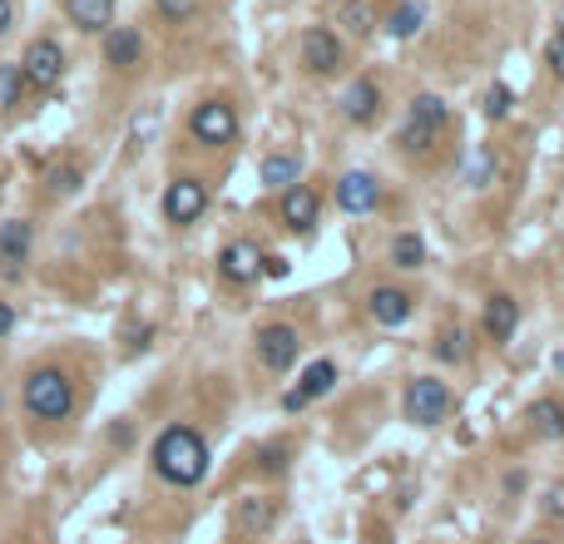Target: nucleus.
I'll return each instance as SVG.
<instances>
[{
	"mask_svg": "<svg viewBox=\"0 0 564 544\" xmlns=\"http://www.w3.org/2000/svg\"><path fill=\"white\" fill-rule=\"evenodd\" d=\"M332 386H337V362L317 356V362H312L308 372L298 376V386H292V391H302V401H317V396H327Z\"/></svg>",
	"mask_w": 564,
	"mask_h": 544,
	"instance_id": "21",
	"label": "nucleus"
},
{
	"mask_svg": "<svg viewBox=\"0 0 564 544\" xmlns=\"http://www.w3.org/2000/svg\"><path fill=\"white\" fill-rule=\"evenodd\" d=\"M298 347H302L298 327H288V322H267V327H257V337H253V352L267 372H288V366L298 362Z\"/></svg>",
	"mask_w": 564,
	"mask_h": 544,
	"instance_id": "7",
	"label": "nucleus"
},
{
	"mask_svg": "<svg viewBox=\"0 0 564 544\" xmlns=\"http://www.w3.org/2000/svg\"><path fill=\"white\" fill-rule=\"evenodd\" d=\"M427 263V243L416 233H396L392 238V267H401V273H416V267Z\"/></svg>",
	"mask_w": 564,
	"mask_h": 544,
	"instance_id": "26",
	"label": "nucleus"
},
{
	"mask_svg": "<svg viewBox=\"0 0 564 544\" xmlns=\"http://www.w3.org/2000/svg\"><path fill=\"white\" fill-rule=\"evenodd\" d=\"M21 401L35 421H64L75 411V382L60 366H35L21 386Z\"/></svg>",
	"mask_w": 564,
	"mask_h": 544,
	"instance_id": "2",
	"label": "nucleus"
},
{
	"mask_svg": "<svg viewBox=\"0 0 564 544\" xmlns=\"http://www.w3.org/2000/svg\"><path fill=\"white\" fill-rule=\"evenodd\" d=\"M257 179H263V189H292V183L302 179V159L298 154H267L263 169H257Z\"/></svg>",
	"mask_w": 564,
	"mask_h": 544,
	"instance_id": "20",
	"label": "nucleus"
},
{
	"mask_svg": "<svg viewBox=\"0 0 564 544\" xmlns=\"http://www.w3.org/2000/svg\"><path fill=\"white\" fill-rule=\"evenodd\" d=\"M139 55H144V40H139L134 25H109L105 31V60L115 64V70H129V64H139Z\"/></svg>",
	"mask_w": 564,
	"mask_h": 544,
	"instance_id": "17",
	"label": "nucleus"
},
{
	"mask_svg": "<svg viewBox=\"0 0 564 544\" xmlns=\"http://www.w3.org/2000/svg\"><path fill=\"white\" fill-rule=\"evenodd\" d=\"M11 21H15V5H11V0H0V35L11 31Z\"/></svg>",
	"mask_w": 564,
	"mask_h": 544,
	"instance_id": "36",
	"label": "nucleus"
},
{
	"mask_svg": "<svg viewBox=\"0 0 564 544\" xmlns=\"http://www.w3.org/2000/svg\"><path fill=\"white\" fill-rule=\"evenodd\" d=\"M515 109V95H511V85H501V80H495V85L485 89V114L490 119H505Z\"/></svg>",
	"mask_w": 564,
	"mask_h": 544,
	"instance_id": "28",
	"label": "nucleus"
},
{
	"mask_svg": "<svg viewBox=\"0 0 564 544\" xmlns=\"http://www.w3.org/2000/svg\"><path fill=\"white\" fill-rule=\"evenodd\" d=\"M317 193L308 189V183H292V189H283V198H277V218H283V228H292V233H312L317 228Z\"/></svg>",
	"mask_w": 564,
	"mask_h": 544,
	"instance_id": "11",
	"label": "nucleus"
},
{
	"mask_svg": "<svg viewBox=\"0 0 564 544\" xmlns=\"http://www.w3.org/2000/svg\"><path fill=\"white\" fill-rule=\"evenodd\" d=\"M431 352H436L441 356V362H470V331L466 327H446V331H441V337H436V347H431Z\"/></svg>",
	"mask_w": 564,
	"mask_h": 544,
	"instance_id": "27",
	"label": "nucleus"
},
{
	"mask_svg": "<svg viewBox=\"0 0 564 544\" xmlns=\"http://www.w3.org/2000/svg\"><path fill=\"white\" fill-rule=\"evenodd\" d=\"M341 55H347V50H341V35L337 31H327V25H308V31H302L298 60H302L308 75H337Z\"/></svg>",
	"mask_w": 564,
	"mask_h": 544,
	"instance_id": "6",
	"label": "nucleus"
},
{
	"mask_svg": "<svg viewBox=\"0 0 564 544\" xmlns=\"http://www.w3.org/2000/svg\"><path fill=\"white\" fill-rule=\"evenodd\" d=\"M396 144H401V149H411V154H427L431 144H436V134H431V129H421V124H406Z\"/></svg>",
	"mask_w": 564,
	"mask_h": 544,
	"instance_id": "31",
	"label": "nucleus"
},
{
	"mask_svg": "<svg viewBox=\"0 0 564 544\" xmlns=\"http://www.w3.org/2000/svg\"><path fill=\"white\" fill-rule=\"evenodd\" d=\"M50 189L55 193H75L80 189V169H55L50 173Z\"/></svg>",
	"mask_w": 564,
	"mask_h": 544,
	"instance_id": "33",
	"label": "nucleus"
},
{
	"mask_svg": "<svg viewBox=\"0 0 564 544\" xmlns=\"http://www.w3.org/2000/svg\"><path fill=\"white\" fill-rule=\"evenodd\" d=\"M560 25H564V5H560ZM560 35H564V31H560Z\"/></svg>",
	"mask_w": 564,
	"mask_h": 544,
	"instance_id": "42",
	"label": "nucleus"
},
{
	"mask_svg": "<svg viewBox=\"0 0 564 544\" xmlns=\"http://www.w3.org/2000/svg\"><path fill=\"white\" fill-rule=\"evenodd\" d=\"M544 64H550L554 80H564V35H554V40L544 45Z\"/></svg>",
	"mask_w": 564,
	"mask_h": 544,
	"instance_id": "32",
	"label": "nucleus"
},
{
	"mask_svg": "<svg viewBox=\"0 0 564 544\" xmlns=\"http://www.w3.org/2000/svg\"><path fill=\"white\" fill-rule=\"evenodd\" d=\"M401 411L411 426H441L451 411V386L441 376H411L401 396Z\"/></svg>",
	"mask_w": 564,
	"mask_h": 544,
	"instance_id": "3",
	"label": "nucleus"
},
{
	"mask_svg": "<svg viewBox=\"0 0 564 544\" xmlns=\"http://www.w3.org/2000/svg\"><path fill=\"white\" fill-rule=\"evenodd\" d=\"M263 247L248 243V238H233V243L218 253V278L224 282H238V288H248V282L263 278Z\"/></svg>",
	"mask_w": 564,
	"mask_h": 544,
	"instance_id": "9",
	"label": "nucleus"
},
{
	"mask_svg": "<svg viewBox=\"0 0 564 544\" xmlns=\"http://www.w3.org/2000/svg\"><path fill=\"white\" fill-rule=\"evenodd\" d=\"M25 257H31V223H25V218H5V223H0V267H5V273H21Z\"/></svg>",
	"mask_w": 564,
	"mask_h": 544,
	"instance_id": "16",
	"label": "nucleus"
},
{
	"mask_svg": "<svg viewBox=\"0 0 564 544\" xmlns=\"http://www.w3.org/2000/svg\"><path fill=\"white\" fill-rule=\"evenodd\" d=\"M367 312H372L376 327H401V322L416 312V298H411L406 288H372V298H367Z\"/></svg>",
	"mask_w": 564,
	"mask_h": 544,
	"instance_id": "12",
	"label": "nucleus"
},
{
	"mask_svg": "<svg viewBox=\"0 0 564 544\" xmlns=\"http://www.w3.org/2000/svg\"><path fill=\"white\" fill-rule=\"evenodd\" d=\"M203 214H208V189H203V179H173L169 189H164V218H169L173 228L199 223Z\"/></svg>",
	"mask_w": 564,
	"mask_h": 544,
	"instance_id": "8",
	"label": "nucleus"
},
{
	"mask_svg": "<svg viewBox=\"0 0 564 544\" xmlns=\"http://www.w3.org/2000/svg\"><path fill=\"white\" fill-rule=\"evenodd\" d=\"M495 173H501L495 149H490V144H476V149L466 154V183L470 189H485V183H495Z\"/></svg>",
	"mask_w": 564,
	"mask_h": 544,
	"instance_id": "23",
	"label": "nucleus"
},
{
	"mask_svg": "<svg viewBox=\"0 0 564 544\" xmlns=\"http://www.w3.org/2000/svg\"><path fill=\"white\" fill-rule=\"evenodd\" d=\"M341 114H347L351 124H372V119L382 114V89H376V80H351V85L341 89Z\"/></svg>",
	"mask_w": 564,
	"mask_h": 544,
	"instance_id": "14",
	"label": "nucleus"
},
{
	"mask_svg": "<svg viewBox=\"0 0 564 544\" xmlns=\"http://www.w3.org/2000/svg\"><path fill=\"white\" fill-rule=\"evenodd\" d=\"M149 460H154V470H159V481L179 485V491H193V485H203V475H208V440L193 426H164Z\"/></svg>",
	"mask_w": 564,
	"mask_h": 544,
	"instance_id": "1",
	"label": "nucleus"
},
{
	"mask_svg": "<svg viewBox=\"0 0 564 544\" xmlns=\"http://www.w3.org/2000/svg\"><path fill=\"white\" fill-rule=\"evenodd\" d=\"M263 278H288V257H263Z\"/></svg>",
	"mask_w": 564,
	"mask_h": 544,
	"instance_id": "34",
	"label": "nucleus"
},
{
	"mask_svg": "<svg viewBox=\"0 0 564 544\" xmlns=\"http://www.w3.org/2000/svg\"><path fill=\"white\" fill-rule=\"evenodd\" d=\"M337 25L362 40V35L376 31V5H372V0H341V5H337Z\"/></svg>",
	"mask_w": 564,
	"mask_h": 544,
	"instance_id": "22",
	"label": "nucleus"
},
{
	"mask_svg": "<svg viewBox=\"0 0 564 544\" xmlns=\"http://www.w3.org/2000/svg\"><path fill=\"white\" fill-rule=\"evenodd\" d=\"M11 327H15V307L11 302H0V337H11Z\"/></svg>",
	"mask_w": 564,
	"mask_h": 544,
	"instance_id": "35",
	"label": "nucleus"
},
{
	"mask_svg": "<svg viewBox=\"0 0 564 544\" xmlns=\"http://www.w3.org/2000/svg\"><path fill=\"white\" fill-rule=\"evenodd\" d=\"M525 544H550V540H525Z\"/></svg>",
	"mask_w": 564,
	"mask_h": 544,
	"instance_id": "41",
	"label": "nucleus"
},
{
	"mask_svg": "<svg viewBox=\"0 0 564 544\" xmlns=\"http://www.w3.org/2000/svg\"><path fill=\"white\" fill-rule=\"evenodd\" d=\"M302 406H308V401H302V391H288V396H283V411H302Z\"/></svg>",
	"mask_w": 564,
	"mask_h": 544,
	"instance_id": "37",
	"label": "nucleus"
},
{
	"mask_svg": "<svg viewBox=\"0 0 564 544\" xmlns=\"http://www.w3.org/2000/svg\"><path fill=\"white\" fill-rule=\"evenodd\" d=\"M154 5H159V15L164 21H173V25H183V21L199 15V0H154Z\"/></svg>",
	"mask_w": 564,
	"mask_h": 544,
	"instance_id": "29",
	"label": "nucleus"
},
{
	"mask_svg": "<svg viewBox=\"0 0 564 544\" xmlns=\"http://www.w3.org/2000/svg\"><path fill=\"white\" fill-rule=\"evenodd\" d=\"M189 134L203 149H228V144L238 140V109L228 105V99H203L189 114Z\"/></svg>",
	"mask_w": 564,
	"mask_h": 544,
	"instance_id": "4",
	"label": "nucleus"
},
{
	"mask_svg": "<svg viewBox=\"0 0 564 544\" xmlns=\"http://www.w3.org/2000/svg\"><path fill=\"white\" fill-rule=\"evenodd\" d=\"M298 544H312V540H298Z\"/></svg>",
	"mask_w": 564,
	"mask_h": 544,
	"instance_id": "43",
	"label": "nucleus"
},
{
	"mask_svg": "<svg viewBox=\"0 0 564 544\" xmlns=\"http://www.w3.org/2000/svg\"><path fill=\"white\" fill-rule=\"evenodd\" d=\"M382 25H386V35H396V40H411V35L427 25V11H421L416 0H401V5H396V11L386 15Z\"/></svg>",
	"mask_w": 564,
	"mask_h": 544,
	"instance_id": "24",
	"label": "nucleus"
},
{
	"mask_svg": "<svg viewBox=\"0 0 564 544\" xmlns=\"http://www.w3.org/2000/svg\"><path fill=\"white\" fill-rule=\"evenodd\" d=\"M60 75H64V50H60V40L40 35V40L25 45V55H21V80H25V85L45 95V89L60 85Z\"/></svg>",
	"mask_w": 564,
	"mask_h": 544,
	"instance_id": "5",
	"label": "nucleus"
},
{
	"mask_svg": "<svg viewBox=\"0 0 564 544\" xmlns=\"http://www.w3.org/2000/svg\"><path fill=\"white\" fill-rule=\"evenodd\" d=\"M480 327H485L490 342H511L515 327H520V302H515L511 292H495V298L485 302V317H480Z\"/></svg>",
	"mask_w": 564,
	"mask_h": 544,
	"instance_id": "13",
	"label": "nucleus"
},
{
	"mask_svg": "<svg viewBox=\"0 0 564 544\" xmlns=\"http://www.w3.org/2000/svg\"><path fill=\"white\" fill-rule=\"evenodd\" d=\"M530 431L540 440H564V401L560 396H540V401H530Z\"/></svg>",
	"mask_w": 564,
	"mask_h": 544,
	"instance_id": "19",
	"label": "nucleus"
},
{
	"mask_svg": "<svg viewBox=\"0 0 564 544\" xmlns=\"http://www.w3.org/2000/svg\"><path fill=\"white\" fill-rule=\"evenodd\" d=\"M263 466H267V470H283V450H277V446L263 450Z\"/></svg>",
	"mask_w": 564,
	"mask_h": 544,
	"instance_id": "38",
	"label": "nucleus"
},
{
	"mask_svg": "<svg viewBox=\"0 0 564 544\" xmlns=\"http://www.w3.org/2000/svg\"><path fill=\"white\" fill-rule=\"evenodd\" d=\"M554 372L564 376V347H560V352H554Z\"/></svg>",
	"mask_w": 564,
	"mask_h": 544,
	"instance_id": "40",
	"label": "nucleus"
},
{
	"mask_svg": "<svg viewBox=\"0 0 564 544\" xmlns=\"http://www.w3.org/2000/svg\"><path fill=\"white\" fill-rule=\"evenodd\" d=\"M550 515H564V491H550Z\"/></svg>",
	"mask_w": 564,
	"mask_h": 544,
	"instance_id": "39",
	"label": "nucleus"
},
{
	"mask_svg": "<svg viewBox=\"0 0 564 544\" xmlns=\"http://www.w3.org/2000/svg\"><path fill=\"white\" fill-rule=\"evenodd\" d=\"M25 89L21 64H0V105H15V95Z\"/></svg>",
	"mask_w": 564,
	"mask_h": 544,
	"instance_id": "30",
	"label": "nucleus"
},
{
	"mask_svg": "<svg viewBox=\"0 0 564 544\" xmlns=\"http://www.w3.org/2000/svg\"><path fill=\"white\" fill-rule=\"evenodd\" d=\"M406 124H421V129H431V134H441V124H446V99L441 95H416Z\"/></svg>",
	"mask_w": 564,
	"mask_h": 544,
	"instance_id": "25",
	"label": "nucleus"
},
{
	"mask_svg": "<svg viewBox=\"0 0 564 544\" xmlns=\"http://www.w3.org/2000/svg\"><path fill=\"white\" fill-rule=\"evenodd\" d=\"M64 15L70 25L85 35H105L115 25V0H64Z\"/></svg>",
	"mask_w": 564,
	"mask_h": 544,
	"instance_id": "15",
	"label": "nucleus"
},
{
	"mask_svg": "<svg viewBox=\"0 0 564 544\" xmlns=\"http://www.w3.org/2000/svg\"><path fill=\"white\" fill-rule=\"evenodd\" d=\"M233 520H238V530L243 534H267L277 524V500H267V495H248V500H238Z\"/></svg>",
	"mask_w": 564,
	"mask_h": 544,
	"instance_id": "18",
	"label": "nucleus"
},
{
	"mask_svg": "<svg viewBox=\"0 0 564 544\" xmlns=\"http://www.w3.org/2000/svg\"><path fill=\"white\" fill-rule=\"evenodd\" d=\"M337 208L341 214H376L382 208V183H376V173L367 169H351L337 179Z\"/></svg>",
	"mask_w": 564,
	"mask_h": 544,
	"instance_id": "10",
	"label": "nucleus"
}]
</instances>
